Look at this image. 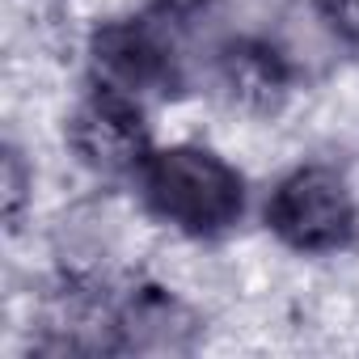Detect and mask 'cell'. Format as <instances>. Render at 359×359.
Wrapping results in <instances>:
<instances>
[{
    "label": "cell",
    "instance_id": "cell-7",
    "mask_svg": "<svg viewBox=\"0 0 359 359\" xmlns=\"http://www.w3.org/2000/svg\"><path fill=\"white\" fill-rule=\"evenodd\" d=\"M317 9L325 18V26L346 39L351 47H359V0H317Z\"/></svg>",
    "mask_w": 359,
    "mask_h": 359
},
{
    "label": "cell",
    "instance_id": "cell-9",
    "mask_svg": "<svg viewBox=\"0 0 359 359\" xmlns=\"http://www.w3.org/2000/svg\"><path fill=\"white\" fill-rule=\"evenodd\" d=\"M165 9H173V13H187V9H199L203 0H161Z\"/></svg>",
    "mask_w": 359,
    "mask_h": 359
},
{
    "label": "cell",
    "instance_id": "cell-2",
    "mask_svg": "<svg viewBox=\"0 0 359 359\" xmlns=\"http://www.w3.org/2000/svg\"><path fill=\"white\" fill-rule=\"evenodd\" d=\"M266 224L275 237L304 254H325L351 241L355 233V203L346 182L325 165H304L287 173L266 203Z\"/></svg>",
    "mask_w": 359,
    "mask_h": 359
},
{
    "label": "cell",
    "instance_id": "cell-3",
    "mask_svg": "<svg viewBox=\"0 0 359 359\" xmlns=\"http://www.w3.org/2000/svg\"><path fill=\"white\" fill-rule=\"evenodd\" d=\"M89 64L102 89L144 102L152 93H173L177 68L165 34L152 22H106L89 39Z\"/></svg>",
    "mask_w": 359,
    "mask_h": 359
},
{
    "label": "cell",
    "instance_id": "cell-8",
    "mask_svg": "<svg viewBox=\"0 0 359 359\" xmlns=\"http://www.w3.org/2000/svg\"><path fill=\"white\" fill-rule=\"evenodd\" d=\"M22 203H26V169H22V156L9 148L5 152V216L18 220Z\"/></svg>",
    "mask_w": 359,
    "mask_h": 359
},
{
    "label": "cell",
    "instance_id": "cell-5",
    "mask_svg": "<svg viewBox=\"0 0 359 359\" xmlns=\"http://www.w3.org/2000/svg\"><path fill=\"white\" fill-rule=\"evenodd\" d=\"M114 330L123 334V351H187L195 334V317L169 300L156 287H144L127 300V309L114 317Z\"/></svg>",
    "mask_w": 359,
    "mask_h": 359
},
{
    "label": "cell",
    "instance_id": "cell-1",
    "mask_svg": "<svg viewBox=\"0 0 359 359\" xmlns=\"http://www.w3.org/2000/svg\"><path fill=\"white\" fill-rule=\"evenodd\" d=\"M140 182H144L148 208L161 220L195 237L224 233L229 224L241 220V208H245L241 173L224 156L195 144L152 152L140 169Z\"/></svg>",
    "mask_w": 359,
    "mask_h": 359
},
{
    "label": "cell",
    "instance_id": "cell-4",
    "mask_svg": "<svg viewBox=\"0 0 359 359\" xmlns=\"http://www.w3.org/2000/svg\"><path fill=\"white\" fill-rule=\"evenodd\" d=\"M68 144L97 173H140L152 156L140 102L110 89H97L89 102L76 106V114L68 118Z\"/></svg>",
    "mask_w": 359,
    "mask_h": 359
},
{
    "label": "cell",
    "instance_id": "cell-6",
    "mask_svg": "<svg viewBox=\"0 0 359 359\" xmlns=\"http://www.w3.org/2000/svg\"><path fill=\"white\" fill-rule=\"evenodd\" d=\"M220 89L245 110H275L287 93V68L266 43H233L220 51Z\"/></svg>",
    "mask_w": 359,
    "mask_h": 359
}]
</instances>
